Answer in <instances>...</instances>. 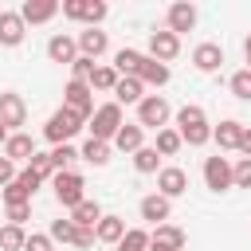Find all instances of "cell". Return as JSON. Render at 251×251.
<instances>
[{
  "label": "cell",
  "mask_w": 251,
  "mask_h": 251,
  "mask_svg": "<svg viewBox=\"0 0 251 251\" xmlns=\"http://www.w3.org/2000/svg\"><path fill=\"white\" fill-rule=\"evenodd\" d=\"M176 133H180V141L184 145H192V149H200V145H208L212 141V126H208V114H204V106H196V102H188V106H180L176 110V126H173Z\"/></svg>",
  "instance_id": "obj_1"
},
{
  "label": "cell",
  "mask_w": 251,
  "mask_h": 251,
  "mask_svg": "<svg viewBox=\"0 0 251 251\" xmlns=\"http://www.w3.org/2000/svg\"><path fill=\"white\" fill-rule=\"evenodd\" d=\"M82 129H86V118H78L75 110L59 106V110L47 118V126H43V137H47L51 145H71V137H78Z\"/></svg>",
  "instance_id": "obj_2"
},
{
  "label": "cell",
  "mask_w": 251,
  "mask_h": 251,
  "mask_svg": "<svg viewBox=\"0 0 251 251\" xmlns=\"http://www.w3.org/2000/svg\"><path fill=\"white\" fill-rule=\"evenodd\" d=\"M86 129H90V137L94 141H114V133L122 129V106L118 102H102V106H94V114H90V122H86Z\"/></svg>",
  "instance_id": "obj_3"
},
{
  "label": "cell",
  "mask_w": 251,
  "mask_h": 251,
  "mask_svg": "<svg viewBox=\"0 0 251 251\" xmlns=\"http://www.w3.org/2000/svg\"><path fill=\"white\" fill-rule=\"evenodd\" d=\"M59 12L75 24H86V27H98L106 16H110V4L106 0H63Z\"/></svg>",
  "instance_id": "obj_4"
},
{
  "label": "cell",
  "mask_w": 251,
  "mask_h": 251,
  "mask_svg": "<svg viewBox=\"0 0 251 251\" xmlns=\"http://www.w3.org/2000/svg\"><path fill=\"white\" fill-rule=\"evenodd\" d=\"M169 118H173V106H169L165 94H145L137 102V126L141 129H165Z\"/></svg>",
  "instance_id": "obj_5"
},
{
  "label": "cell",
  "mask_w": 251,
  "mask_h": 251,
  "mask_svg": "<svg viewBox=\"0 0 251 251\" xmlns=\"http://www.w3.org/2000/svg\"><path fill=\"white\" fill-rule=\"evenodd\" d=\"M51 188H55V200H59L67 212H71L75 204H82V200H86V192H82V188H86V180H82V173H75V169L55 173V176H51Z\"/></svg>",
  "instance_id": "obj_6"
},
{
  "label": "cell",
  "mask_w": 251,
  "mask_h": 251,
  "mask_svg": "<svg viewBox=\"0 0 251 251\" xmlns=\"http://www.w3.org/2000/svg\"><path fill=\"white\" fill-rule=\"evenodd\" d=\"M24 122H27V102H24V94L0 90V126H4L8 133H20Z\"/></svg>",
  "instance_id": "obj_7"
},
{
  "label": "cell",
  "mask_w": 251,
  "mask_h": 251,
  "mask_svg": "<svg viewBox=\"0 0 251 251\" xmlns=\"http://www.w3.org/2000/svg\"><path fill=\"white\" fill-rule=\"evenodd\" d=\"M63 106L90 122V114H94V90H90V82H75V78H71L67 90H63Z\"/></svg>",
  "instance_id": "obj_8"
},
{
  "label": "cell",
  "mask_w": 251,
  "mask_h": 251,
  "mask_svg": "<svg viewBox=\"0 0 251 251\" xmlns=\"http://www.w3.org/2000/svg\"><path fill=\"white\" fill-rule=\"evenodd\" d=\"M192 27H196V4H188V0L169 4V12H165V31H173V35L180 39V35L192 31Z\"/></svg>",
  "instance_id": "obj_9"
},
{
  "label": "cell",
  "mask_w": 251,
  "mask_h": 251,
  "mask_svg": "<svg viewBox=\"0 0 251 251\" xmlns=\"http://www.w3.org/2000/svg\"><path fill=\"white\" fill-rule=\"evenodd\" d=\"M145 55L169 67V63L180 55V39H176L173 31H165V27H161V31H149V51H145Z\"/></svg>",
  "instance_id": "obj_10"
},
{
  "label": "cell",
  "mask_w": 251,
  "mask_h": 251,
  "mask_svg": "<svg viewBox=\"0 0 251 251\" xmlns=\"http://www.w3.org/2000/svg\"><path fill=\"white\" fill-rule=\"evenodd\" d=\"M75 47H78L82 59H98V55L110 51V35H106L102 27H82V31L75 35Z\"/></svg>",
  "instance_id": "obj_11"
},
{
  "label": "cell",
  "mask_w": 251,
  "mask_h": 251,
  "mask_svg": "<svg viewBox=\"0 0 251 251\" xmlns=\"http://www.w3.org/2000/svg\"><path fill=\"white\" fill-rule=\"evenodd\" d=\"M192 67H196L200 75H216V71L224 67V47L212 43V39L196 43V47H192Z\"/></svg>",
  "instance_id": "obj_12"
},
{
  "label": "cell",
  "mask_w": 251,
  "mask_h": 251,
  "mask_svg": "<svg viewBox=\"0 0 251 251\" xmlns=\"http://www.w3.org/2000/svg\"><path fill=\"white\" fill-rule=\"evenodd\" d=\"M204 184L212 188V192H227L231 188V161L227 157H208L204 161Z\"/></svg>",
  "instance_id": "obj_13"
},
{
  "label": "cell",
  "mask_w": 251,
  "mask_h": 251,
  "mask_svg": "<svg viewBox=\"0 0 251 251\" xmlns=\"http://www.w3.org/2000/svg\"><path fill=\"white\" fill-rule=\"evenodd\" d=\"M157 192H161L165 200L184 196V192H188V173H184V169H176V165H165V169L157 173Z\"/></svg>",
  "instance_id": "obj_14"
},
{
  "label": "cell",
  "mask_w": 251,
  "mask_h": 251,
  "mask_svg": "<svg viewBox=\"0 0 251 251\" xmlns=\"http://www.w3.org/2000/svg\"><path fill=\"white\" fill-rule=\"evenodd\" d=\"M137 216L145 220V224H169V216H173V200H165L161 192H149V196H141V204H137Z\"/></svg>",
  "instance_id": "obj_15"
},
{
  "label": "cell",
  "mask_w": 251,
  "mask_h": 251,
  "mask_svg": "<svg viewBox=\"0 0 251 251\" xmlns=\"http://www.w3.org/2000/svg\"><path fill=\"white\" fill-rule=\"evenodd\" d=\"M59 16V0H24L20 4V20L24 24H47Z\"/></svg>",
  "instance_id": "obj_16"
},
{
  "label": "cell",
  "mask_w": 251,
  "mask_h": 251,
  "mask_svg": "<svg viewBox=\"0 0 251 251\" xmlns=\"http://www.w3.org/2000/svg\"><path fill=\"white\" fill-rule=\"evenodd\" d=\"M149 243H153V247H165V251H184L188 235H184L176 224H157V227L149 231Z\"/></svg>",
  "instance_id": "obj_17"
},
{
  "label": "cell",
  "mask_w": 251,
  "mask_h": 251,
  "mask_svg": "<svg viewBox=\"0 0 251 251\" xmlns=\"http://www.w3.org/2000/svg\"><path fill=\"white\" fill-rule=\"evenodd\" d=\"M27 35V24L20 20V12H0V47H20Z\"/></svg>",
  "instance_id": "obj_18"
},
{
  "label": "cell",
  "mask_w": 251,
  "mask_h": 251,
  "mask_svg": "<svg viewBox=\"0 0 251 251\" xmlns=\"http://www.w3.org/2000/svg\"><path fill=\"white\" fill-rule=\"evenodd\" d=\"M47 59L51 63H75L78 59V47H75V35H63V31H55L51 39H47Z\"/></svg>",
  "instance_id": "obj_19"
},
{
  "label": "cell",
  "mask_w": 251,
  "mask_h": 251,
  "mask_svg": "<svg viewBox=\"0 0 251 251\" xmlns=\"http://www.w3.org/2000/svg\"><path fill=\"white\" fill-rule=\"evenodd\" d=\"M31 153H35V137L31 133H8V141H4V157L12 161V165H20V161H31Z\"/></svg>",
  "instance_id": "obj_20"
},
{
  "label": "cell",
  "mask_w": 251,
  "mask_h": 251,
  "mask_svg": "<svg viewBox=\"0 0 251 251\" xmlns=\"http://www.w3.org/2000/svg\"><path fill=\"white\" fill-rule=\"evenodd\" d=\"M114 149H122V153H137L141 145H145V129L137 126V122H122V129L114 133V141H110Z\"/></svg>",
  "instance_id": "obj_21"
},
{
  "label": "cell",
  "mask_w": 251,
  "mask_h": 251,
  "mask_svg": "<svg viewBox=\"0 0 251 251\" xmlns=\"http://www.w3.org/2000/svg\"><path fill=\"white\" fill-rule=\"evenodd\" d=\"M110 94H114V102H118V106H137V102L145 98V86H141V78L126 75V78H118V86H114Z\"/></svg>",
  "instance_id": "obj_22"
},
{
  "label": "cell",
  "mask_w": 251,
  "mask_h": 251,
  "mask_svg": "<svg viewBox=\"0 0 251 251\" xmlns=\"http://www.w3.org/2000/svg\"><path fill=\"white\" fill-rule=\"evenodd\" d=\"M239 133H243V122H235V118H224L220 126H212V141L220 145V153L235 149L239 145Z\"/></svg>",
  "instance_id": "obj_23"
},
{
  "label": "cell",
  "mask_w": 251,
  "mask_h": 251,
  "mask_svg": "<svg viewBox=\"0 0 251 251\" xmlns=\"http://www.w3.org/2000/svg\"><path fill=\"white\" fill-rule=\"evenodd\" d=\"M137 78H141V86H165L169 78H173V71L165 67V63H157V59H141V67H137Z\"/></svg>",
  "instance_id": "obj_24"
},
{
  "label": "cell",
  "mask_w": 251,
  "mask_h": 251,
  "mask_svg": "<svg viewBox=\"0 0 251 251\" xmlns=\"http://www.w3.org/2000/svg\"><path fill=\"white\" fill-rule=\"evenodd\" d=\"M122 235H126V220L122 216H102L98 224H94V239L98 243H122Z\"/></svg>",
  "instance_id": "obj_25"
},
{
  "label": "cell",
  "mask_w": 251,
  "mask_h": 251,
  "mask_svg": "<svg viewBox=\"0 0 251 251\" xmlns=\"http://www.w3.org/2000/svg\"><path fill=\"white\" fill-rule=\"evenodd\" d=\"M141 59H145V51H137V47H122V51H114V71H118V78H126V75H133L137 78V67H141Z\"/></svg>",
  "instance_id": "obj_26"
},
{
  "label": "cell",
  "mask_w": 251,
  "mask_h": 251,
  "mask_svg": "<svg viewBox=\"0 0 251 251\" xmlns=\"http://www.w3.org/2000/svg\"><path fill=\"white\" fill-rule=\"evenodd\" d=\"M78 157H82L86 165H94V169H106V165H110V145H106V141L86 137V141H82V149H78Z\"/></svg>",
  "instance_id": "obj_27"
},
{
  "label": "cell",
  "mask_w": 251,
  "mask_h": 251,
  "mask_svg": "<svg viewBox=\"0 0 251 251\" xmlns=\"http://www.w3.org/2000/svg\"><path fill=\"white\" fill-rule=\"evenodd\" d=\"M102 216H106V212L98 208V200H82V204L71 208V224H75V227H94Z\"/></svg>",
  "instance_id": "obj_28"
},
{
  "label": "cell",
  "mask_w": 251,
  "mask_h": 251,
  "mask_svg": "<svg viewBox=\"0 0 251 251\" xmlns=\"http://www.w3.org/2000/svg\"><path fill=\"white\" fill-rule=\"evenodd\" d=\"M180 133L173 129V126H165V129H157V141H153V149H157V157H176L180 153Z\"/></svg>",
  "instance_id": "obj_29"
},
{
  "label": "cell",
  "mask_w": 251,
  "mask_h": 251,
  "mask_svg": "<svg viewBox=\"0 0 251 251\" xmlns=\"http://www.w3.org/2000/svg\"><path fill=\"white\" fill-rule=\"evenodd\" d=\"M118 86V71L110 67V63H94V71H90V90H114Z\"/></svg>",
  "instance_id": "obj_30"
},
{
  "label": "cell",
  "mask_w": 251,
  "mask_h": 251,
  "mask_svg": "<svg viewBox=\"0 0 251 251\" xmlns=\"http://www.w3.org/2000/svg\"><path fill=\"white\" fill-rule=\"evenodd\" d=\"M133 169H137L141 176H149V173H161V157H157V149H153V145H141V149L133 153Z\"/></svg>",
  "instance_id": "obj_31"
},
{
  "label": "cell",
  "mask_w": 251,
  "mask_h": 251,
  "mask_svg": "<svg viewBox=\"0 0 251 251\" xmlns=\"http://www.w3.org/2000/svg\"><path fill=\"white\" fill-rule=\"evenodd\" d=\"M118 251H149V231L145 227H126Z\"/></svg>",
  "instance_id": "obj_32"
},
{
  "label": "cell",
  "mask_w": 251,
  "mask_h": 251,
  "mask_svg": "<svg viewBox=\"0 0 251 251\" xmlns=\"http://www.w3.org/2000/svg\"><path fill=\"white\" fill-rule=\"evenodd\" d=\"M24 239H27L24 227H16V224H4L0 227V247L4 251H24Z\"/></svg>",
  "instance_id": "obj_33"
},
{
  "label": "cell",
  "mask_w": 251,
  "mask_h": 251,
  "mask_svg": "<svg viewBox=\"0 0 251 251\" xmlns=\"http://www.w3.org/2000/svg\"><path fill=\"white\" fill-rule=\"evenodd\" d=\"M227 90L239 98V102H251V71L243 67V71H235L231 78H227Z\"/></svg>",
  "instance_id": "obj_34"
},
{
  "label": "cell",
  "mask_w": 251,
  "mask_h": 251,
  "mask_svg": "<svg viewBox=\"0 0 251 251\" xmlns=\"http://www.w3.org/2000/svg\"><path fill=\"white\" fill-rule=\"evenodd\" d=\"M75 161H78V149H75V145H55V149H51V165H55V173H67Z\"/></svg>",
  "instance_id": "obj_35"
},
{
  "label": "cell",
  "mask_w": 251,
  "mask_h": 251,
  "mask_svg": "<svg viewBox=\"0 0 251 251\" xmlns=\"http://www.w3.org/2000/svg\"><path fill=\"white\" fill-rule=\"evenodd\" d=\"M0 204H4V208H12V204H31V192H27L20 180H12L8 188H0Z\"/></svg>",
  "instance_id": "obj_36"
},
{
  "label": "cell",
  "mask_w": 251,
  "mask_h": 251,
  "mask_svg": "<svg viewBox=\"0 0 251 251\" xmlns=\"http://www.w3.org/2000/svg\"><path fill=\"white\" fill-rule=\"evenodd\" d=\"M27 169H31V173H35L39 180H51V176H55V165H51V153H39V149L31 153V161H27Z\"/></svg>",
  "instance_id": "obj_37"
},
{
  "label": "cell",
  "mask_w": 251,
  "mask_h": 251,
  "mask_svg": "<svg viewBox=\"0 0 251 251\" xmlns=\"http://www.w3.org/2000/svg\"><path fill=\"white\" fill-rule=\"evenodd\" d=\"M47 235H51V243H71V239H75V224H71V216H67V220H51Z\"/></svg>",
  "instance_id": "obj_38"
},
{
  "label": "cell",
  "mask_w": 251,
  "mask_h": 251,
  "mask_svg": "<svg viewBox=\"0 0 251 251\" xmlns=\"http://www.w3.org/2000/svg\"><path fill=\"white\" fill-rule=\"evenodd\" d=\"M231 188H251V157H239L231 165Z\"/></svg>",
  "instance_id": "obj_39"
},
{
  "label": "cell",
  "mask_w": 251,
  "mask_h": 251,
  "mask_svg": "<svg viewBox=\"0 0 251 251\" xmlns=\"http://www.w3.org/2000/svg\"><path fill=\"white\" fill-rule=\"evenodd\" d=\"M24 251H55V243H51L47 231H31V235L24 239Z\"/></svg>",
  "instance_id": "obj_40"
},
{
  "label": "cell",
  "mask_w": 251,
  "mask_h": 251,
  "mask_svg": "<svg viewBox=\"0 0 251 251\" xmlns=\"http://www.w3.org/2000/svg\"><path fill=\"white\" fill-rule=\"evenodd\" d=\"M90 71H94V59H82V55H78V59L71 63V78H75V82H90Z\"/></svg>",
  "instance_id": "obj_41"
},
{
  "label": "cell",
  "mask_w": 251,
  "mask_h": 251,
  "mask_svg": "<svg viewBox=\"0 0 251 251\" xmlns=\"http://www.w3.org/2000/svg\"><path fill=\"white\" fill-rule=\"evenodd\" d=\"M27 216H31V204H12L8 208V224H16V227H24Z\"/></svg>",
  "instance_id": "obj_42"
},
{
  "label": "cell",
  "mask_w": 251,
  "mask_h": 251,
  "mask_svg": "<svg viewBox=\"0 0 251 251\" xmlns=\"http://www.w3.org/2000/svg\"><path fill=\"white\" fill-rule=\"evenodd\" d=\"M98 239H94V227H75V239H71V247H94Z\"/></svg>",
  "instance_id": "obj_43"
},
{
  "label": "cell",
  "mask_w": 251,
  "mask_h": 251,
  "mask_svg": "<svg viewBox=\"0 0 251 251\" xmlns=\"http://www.w3.org/2000/svg\"><path fill=\"white\" fill-rule=\"evenodd\" d=\"M16 180H20V184H24V188H27V192H31V196H35V188H39V184H43V180H39V176H35V173H31V169H24V173H16Z\"/></svg>",
  "instance_id": "obj_44"
},
{
  "label": "cell",
  "mask_w": 251,
  "mask_h": 251,
  "mask_svg": "<svg viewBox=\"0 0 251 251\" xmlns=\"http://www.w3.org/2000/svg\"><path fill=\"white\" fill-rule=\"evenodd\" d=\"M12 180H16V165H12L8 157H0V188H8Z\"/></svg>",
  "instance_id": "obj_45"
},
{
  "label": "cell",
  "mask_w": 251,
  "mask_h": 251,
  "mask_svg": "<svg viewBox=\"0 0 251 251\" xmlns=\"http://www.w3.org/2000/svg\"><path fill=\"white\" fill-rule=\"evenodd\" d=\"M235 153L251 157V126H243V133H239V145H235Z\"/></svg>",
  "instance_id": "obj_46"
},
{
  "label": "cell",
  "mask_w": 251,
  "mask_h": 251,
  "mask_svg": "<svg viewBox=\"0 0 251 251\" xmlns=\"http://www.w3.org/2000/svg\"><path fill=\"white\" fill-rule=\"evenodd\" d=\"M243 59H247V71H251V35L243 39Z\"/></svg>",
  "instance_id": "obj_47"
},
{
  "label": "cell",
  "mask_w": 251,
  "mask_h": 251,
  "mask_svg": "<svg viewBox=\"0 0 251 251\" xmlns=\"http://www.w3.org/2000/svg\"><path fill=\"white\" fill-rule=\"evenodd\" d=\"M4 141H8V129H4V126H0V149H4Z\"/></svg>",
  "instance_id": "obj_48"
},
{
  "label": "cell",
  "mask_w": 251,
  "mask_h": 251,
  "mask_svg": "<svg viewBox=\"0 0 251 251\" xmlns=\"http://www.w3.org/2000/svg\"><path fill=\"white\" fill-rule=\"evenodd\" d=\"M149 251H165V247H153V243H149Z\"/></svg>",
  "instance_id": "obj_49"
}]
</instances>
